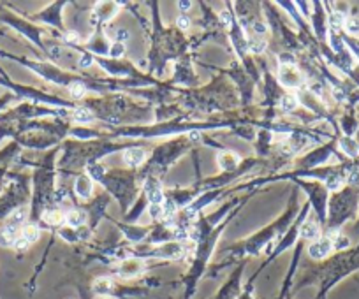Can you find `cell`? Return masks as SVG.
I'll return each instance as SVG.
<instances>
[{"label": "cell", "mask_w": 359, "mask_h": 299, "mask_svg": "<svg viewBox=\"0 0 359 299\" xmlns=\"http://www.w3.org/2000/svg\"><path fill=\"white\" fill-rule=\"evenodd\" d=\"M217 159H219V166L222 167L224 171L236 169L238 162H240V160H238V157L233 155V153H220Z\"/></svg>", "instance_id": "4fadbf2b"}, {"label": "cell", "mask_w": 359, "mask_h": 299, "mask_svg": "<svg viewBox=\"0 0 359 299\" xmlns=\"http://www.w3.org/2000/svg\"><path fill=\"white\" fill-rule=\"evenodd\" d=\"M278 81L287 88L299 87L302 85V74L292 65H280V69H278Z\"/></svg>", "instance_id": "277c9868"}, {"label": "cell", "mask_w": 359, "mask_h": 299, "mask_svg": "<svg viewBox=\"0 0 359 299\" xmlns=\"http://www.w3.org/2000/svg\"><path fill=\"white\" fill-rule=\"evenodd\" d=\"M266 41L262 37H252V39L247 41V48L252 51V53H262L266 50Z\"/></svg>", "instance_id": "2e32d148"}, {"label": "cell", "mask_w": 359, "mask_h": 299, "mask_svg": "<svg viewBox=\"0 0 359 299\" xmlns=\"http://www.w3.org/2000/svg\"><path fill=\"white\" fill-rule=\"evenodd\" d=\"M129 37H130L129 30H126V29H118V30H116V34H115V41H116V43H120V44L126 43Z\"/></svg>", "instance_id": "603a6c76"}, {"label": "cell", "mask_w": 359, "mask_h": 299, "mask_svg": "<svg viewBox=\"0 0 359 299\" xmlns=\"http://www.w3.org/2000/svg\"><path fill=\"white\" fill-rule=\"evenodd\" d=\"M25 197L27 188L23 187L20 181H15V183L8 188V192L0 197V218H6V216L11 215L15 209H18Z\"/></svg>", "instance_id": "7a4b0ae2"}, {"label": "cell", "mask_w": 359, "mask_h": 299, "mask_svg": "<svg viewBox=\"0 0 359 299\" xmlns=\"http://www.w3.org/2000/svg\"><path fill=\"white\" fill-rule=\"evenodd\" d=\"M178 8L182 9V11H189V9L192 8V2H178Z\"/></svg>", "instance_id": "f546056e"}, {"label": "cell", "mask_w": 359, "mask_h": 299, "mask_svg": "<svg viewBox=\"0 0 359 299\" xmlns=\"http://www.w3.org/2000/svg\"><path fill=\"white\" fill-rule=\"evenodd\" d=\"M294 64V57L291 53H282L280 55V65H292Z\"/></svg>", "instance_id": "4316f807"}, {"label": "cell", "mask_w": 359, "mask_h": 299, "mask_svg": "<svg viewBox=\"0 0 359 299\" xmlns=\"http://www.w3.org/2000/svg\"><path fill=\"white\" fill-rule=\"evenodd\" d=\"M147 159V152L143 148H127L123 152V162L129 167H137L144 162Z\"/></svg>", "instance_id": "5b68a950"}, {"label": "cell", "mask_w": 359, "mask_h": 299, "mask_svg": "<svg viewBox=\"0 0 359 299\" xmlns=\"http://www.w3.org/2000/svg\"><path fill=\"white\" fill-rule=\"evenodd\" d=\"M106 299H108V298H106Z\"/></svg>", "instance_id": "4dcf8cb0"}, {"label": "cell", "mask_w": 359, "mask_h": 299, "mask_svg": "<svg viewBox=\"0 0 359 299\" xmlns=\"http://www.w3.org/2000/svg\"><path fill=\"white\" fill-rule=\"evenodd\" d=\"M359 202V192L348 190L341 192L337 197L333 199V204H331V229L330 231H337V228L340 223H344L345 220L351 218V215H354V211L358 209Z\"/></svg>", "instance_id": "6da1fadb"}, {"label": "cell", "mask_w": 359, "mask_h": 299, "mask_svg": "<svg viewBox=\"0 0 359 299\" xmlns=\"http://www.w3.org/2000/svg\"><path fill=\"white\" fill-rule=\"evenodd\" d=\"M340 148H341V152H344L347 157H351V159H355V157L359 155V144L358 141L352 139V137L348 136L341 137Z\"/></svg>", "instance_id": "52a82bcc"}, {"label": "cell", "mask_w": 359, "mask_h": 299, "mask_svg": "<svg viewBox=\"0 0 359 299\" xmlns=\"http://www.w3.org/2000/svg\"><path fill=\"white\" fill-rule=\"evenodd\" d=\"M72 118H74L78 123H90L92 120H94V113L86 108H79V109H76L74 115H72Z\"/></svg>", "instance_id": "e0dca14e"}, {"label": "cell", "mask_w": 359, "mask_h": 299, "mask_svg": "<svg viewBox=\"0 0 359 299\" xmlns=\"http://www.w3.org/2000/svg\"><path fill=\"white\" fill-rule=\"evenodd\" d=\"M16 155V144H11L4 150V152H0V188H2V183H4V176H6V166L11 162L13 157Z\"/></svg>", "instance_id": "8992f818"}, {"label": "cell", "mask_w": 359, "mask_h": 299, "mask_svg": "<svg viewBox=\"0 0 359 299\" xmlns=\"http://www.w3.org/2000/svg\"><path fill=\"white\" fill-rule=\"evenodd\" d=\"M220 22H222L224 25L229 27L231 23H233V16H231V13L229 11H222V13H220Z\"/></svg>", "instance_id": "83f0119b"}, {"label": "cell", "mask_w": 359, "mask_h": 299, "mask_svg": "<svg viewBox=\"0 0 359 299\" xmlns=\"http://www.w3.org/2000/svg\"><path fill=\"white\" fill-rule=\"evenodd\" d=\"M266 32H268V27H266L264 22H255L254 23V34H255V36L262 37Z\"/></svg>", "instance_id": "cb8c5ba5"}, {"label": "cell", "mask_w": 359, "mask_h": 299, "mask_svg": "<svg viewBox=\"0 0 359 299\" xmlns=\"http://www.w3.org/2000/svg\"><path fill=\"white\" fill-rule=\"evenodd\" d=\"M41 218H43V222L48 223V225H60V223L65 222V215L60 209H46Z\"/></svg>", "instance_id": "8fae6325"}, {"label": "cell", "mask_w": 359, "mask_h": 299, "mask_svg": "<svg viewBox=\"0 0 359 299\" xmlns=\"http://www.w3.org/2000/svg\"><path fill=\"white\" fill-rule=\"evenodd\" d=\"M344 29L347 30V34H351V36H359V18L351 16V18L345 20Z\"/></svg>", "instance_id": "d6986e66"}, {"label": "cell", "mask_w": 359, "mask_h": 299, "mask_svg": "<svg viewBox=\"0 0 359 299\" xmlns=\"http://www.w3.org/2000/svg\"><path fill=\"white\" fill-rule=\"evenodd\" d=\"M148 211H150V216H151V218H158V216L164 215V209H162V206H161V204H151V206H150V209H148Z\"/></svg>", "instance_id": "d4e9b609"}, {"label": "cell", "mask_w": 359, "mask_h": 299, "mask_svg": "<svg viewBox=\"0 0 359 299\" xmlns=\"http://www.w3.org/2000/svg\"><path fill=\"white\" fill-rule=\"evenodd\" d=\"M13 101V95H4V97H0V111H2V109L6 108V106H8V102H11Z\"/></svg>", "instance_id": "f1b7e54d"}, {"label": "cell", "mask_w": 359, "mask_h": 299, "mask_svg": "<svg viewBox=\"0 0 359 299\" xmlns=\"http://www.w3.org/2000/svg\"><path fill=\"white\" fill-rule=\"evenodd\" d=\"M111 288H113V281L106 277L97 278L94 284V291L97 292V294H109V292H111Z\"/></svg>", "instance_id": "9a60e30c"}, {"label": "cell", "mask_w": 359, "mask_h": 299, "mask_svg": "<svg viewBox=\"0 0 359 299\" xmlns=\"http://www.w3.org/2000/svg\"><path fill=\"white\" fill-rule=\"evenodd\" d=\"M123 53H126V46H123V44H120V43H115L111 46V50H109V55H111L113 58L123 57Z\"/></svg>", "instance_id": "7402d4cb"}, {"label": "cell", "mask_w": 359, "mask_h": 299, "mask_svg": "<svg viewBox=\"0 0 359 299\" xmlns=\"http://www.w3.org/2000/svg\"><path fill=\"white\" fill-rule=\"evenodd\" d=\"M178 27L182 30H189V27H191V18H189V16H185V15L178 16Z\"/></svg>", "instance_id": "484cf974"}, {"label": "cell", "mask_w": 359, "mask_h": 299, "mask_svg": "<svg viewBox=\"0 0 359 299\" xmlns=\"http://www.w3.org/2000/svg\"><path fill=\"white\" fill-rule=\"evenodd\" d=\"M331 252H333V238L316 239V242L309 246V256L317 260L326 259Z\"/></svg>", "instance_id": "3957f363"}, {"label": "cell", "mask_w": 359, "mask_h": 299, "mask_svg": "<svg viewBox=\"0 0 359 299\" xmlns=\"http://www.w3.org/2000/svg\"><path fill=\"white\" fill-rule=\"evenodd\" d=\"M65 220H67V223L71 225V228L79 229L83 223L86 222V215L83 211H79V209H72L71 213H67V215H65Z\"/></svg>", "instance_id": "5bb4252c"}, {"label": "cell", "mask_w": 359, "mask_h": 299, "mask_svg": "<svg viewBox=\"0 0 359 299\" xmlns=\"http://www.w3.org/2000/svg\"><path fill=\"white\" fill-rule=\"evenodd\" d=\"M302 236L305 239H319L320 236V228H319V223L313 222V220H306L305 223L302 225Z\"/></svg>", "instance_id": "ba28073f"}, {"label": "cell", "mask_w": 359, "mask_h": 299, "mask_svg": "<svg viewBox=\"0 0 359 299\" xmlns=\"http://www.w3.org/2000/svg\"><path fill=\"white\" fill-rule=\"evenodd\" d=\"M74 188H76V194H78L81 199L92 197V181H90L86 176H79L78 180H76Z\"/></svg>", "instance_id": "9c48e42d"}, {"label": "cell", "mask_w": 359, "mask_h": 299, "mask_svg": "<svg viewBox=\"0 0 359 299\" xmlns=\"http://www.w3.org/2000/svg\"><path fill=\"white\" fill-rule=\"evenodd\" d=\"M280 108L287 113L294 111V109L298 108V99H296V95H291V94L284 95L280 101Z\"/></svg>", "instance_id": "ac0fdd59"}, {"label": "cell", "mask_w": 359, "mask_h": 299, "mask_svg": "<svg viewBox=\"0 0 359 299\" xmlns=\"http://www.w3.org/2000/svg\"><path fill=\"white\" fill-rule=\"evenodd\" d=\"M348 245H351V239H348L347 236H341V235L334 236V239H333L334 250H345V249H348Z\"/></svg>", "instance_id": "44dd1931"}, {"label": "cell", "mask_w": 359, "mask_h": 299, "mask_svg": "<svg viewBox=\"0 0 359 299\" xmlns=\"http://www.w3.org/2000/svg\"><path fill=\"white\" fill-rule=\"evenodd\" d=\"M85 85L81 83V81H72V83H69V94L72 95L74 99H79L85 95Z\"/></svg>", "instance_id": "ffe728a7"}, {"label": "cell", "mask_w": 359, "mask_h": 299, "mask_svg": "<svg viewBox=\"0 0 359 299\" xmlns=\"http://www.w3.org/2000/svg\"><path fill=\"white\" fill-rule=\"evenodd\" d=\"M20 236H22L23 239H25L29 245H32V243H36L37 239H39L41 232H39V228H37L36 223H25L22 228V232H20Z\"/></svg>", "instance_id": "30bf717a"}, {"label": "cell", "mask_w": 359, "mask_h": 299, "mask_svg": "<svg viewBox=\"0 0 359 299\" xmlns=\"http://www.w3.org/2000/svg\"><path fill=\"white\" fill-rule=\"evenodd\" d=\"M141 271V263L137 259H130V260H126V263L122 264V267L118 270V274L120 277H126V278H130L134 277V274H137Z\"/></svg>", "instance_id": "7c38bea8"}]
</instances>
